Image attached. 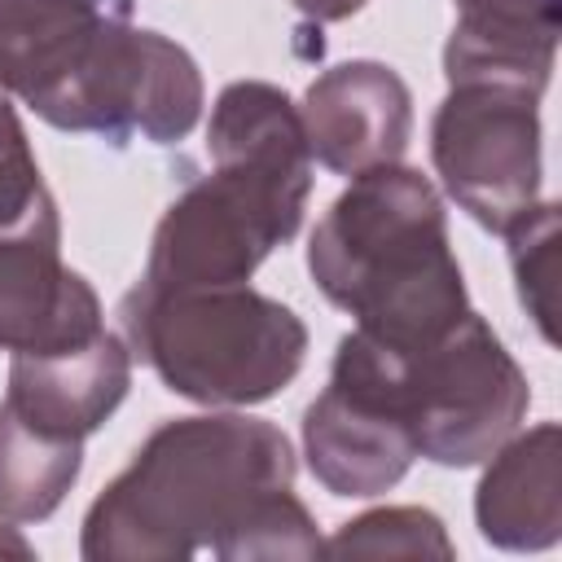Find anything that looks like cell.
Wrapping results in <instances>:
<instances>
[{"instance_id": "5bb4252c", "label": "cell", "mask_w": 562, "mask_h": 562, "mask_svg": "<svg viewBox=\"0 0 562 562\" xmlns=\"http://www.w3.org/2000/svg\"><path fill=\"white\" fill-rule=\"evenodd\" d=\"M83 470V439L31 426L0 400V518L44 522Z\"/></svg>"}, {"instance_id": "4fadbf2b", "label": "cell", "mask_w": 562, "mask_h": 562, "mask_svg": "<svg viewBox=\"0 0 562 562\" xmlns=\"http://www.w3.org/2000/svg\"><path fill=\"white\" fill-rule=\"evenodd\" d=\"M474 492L479 536L509 553H536L562 536V435L540 422L527 435H509L492 457Z\"/></svg>"}, {"instance_id": "8fae6325", "label": "cell", "mask_w": 562, "mask_h": 562, "mask_svg": "<svg viewBox=\"0 0 562 562\" xmlns=\"http://www.w3.org/2000/svg\"><path fill=\"white\" fill-rule=\"evenodd\" d=\"M452 35L443 44L448 83H496L544 97L562 0H452Z\"/></svg>"}, {"instance_id": "52a82bcc", "label": "cell", "mask_w": 562, "mask_h": 562, "mask_svg": "<svg viewBox=\"0 0 562 562\" xmlns=\"http://www.w3.org/2000/svg\"><path fill=\"white\" fill-rule=\"evenodd\" d=\"M127 26L132 0H0V88L44 123L79 132Z\"/></svg>"}, {"instance_id": "ac0fdd59", "label": "cell", "mask_w": 562, "mask_h": 562, "mask_svg": "<svg viewBox=\"0 0 562 562\" xmlns=\"http://www.w3.org/2000/svg\"><path fill=\"white\" fill-rule=\"evenodd\" d=\"M0 553H13V558H31V544L18 536V527H0Z\"/></svg>"}, {"instance_id": "e0dca14e", "label": "cell", "mask_w": 562, "mask_h": 562, "mask_svg": "<svg viewBox=\"0 0 562 562\" xmlns=\"http://www.w3.org/2000/svg\"><path fill=\"white\" fill-rule=\"evenodd\" d=\"M303 18H312V22H342V18H351V13H360L369 0H290Z\"/></svg>"}, {"instance_id": "2e32d148", "label": "cell", "mask_w": 562, "mask_h": 562, "mask_svg": "<svg viewBox=\"0 0 562 562\" xmlns=\"http://www.w3.org/2000/svg\"><path fill=\"white\" fill-rule=\"evenodd\" d=\"M509 237V268L518 281V303L536 321L540 338L553 342V316H558V206L536 202L522 220L505 228Z\"/></svg>"}, {"instance_id": "277c9868", "label": "cell", "mask_w": 562, "mask_h": 562, "mask_svg": "<svg viewBox=\"0 0 562 562\" xmlns=\"http://www.w3.org/2000/svg\"><path fill=\"white\" fill-rule=\"evenodd\" d=\"M119 316L123 342L162 386L211 408L272 400L299 378L307 356V325L294 307L246 281L193 290H149L136 281Z\"/></svg>"}, {"instance_id": "5b68a950", "label": "cell", "mask_w": 562, "mask_h": 562, "mask_svg": "<svg viewBox=\"0 0 562 562\" xmlns=\"http://www.w3.org/2000/svg\"><path fill=\"white\" fill-rule=\"evenodd\" d=\"M312 193V162H211L158 220L140 285L193 290L237 285L299 233Z\"/></svg>"}, {"instance_id": "8992f818", "label": "cell", "mask_w": 562, "mask_h": 562, "mask_svg": "<svg viewBox=\"0 0 562 562\" xmlns=\"http://www.w3.org/2000/svg\"><path fill=\"white\" fill-rule=\"evenodd\" d=\"M430 158L448 198L487 233H505L540 202V97L448 83L430 123Z\"/></svg>"}, {"instance_id": "9c48e42d", "label": "cell", "mask_w": 562, "mask_h": 562, "mask_svg": "<svg viewBox=\"0 0 562 562\" xmlns=\"http://www.w3.org/2000/svg\"><path fill=\"white\" fill-rule=\"evenodd\" d=\"M105 329L97 290L61 263V220L0 233V351H53Z\"/></svg>"}, {"instance_id": "30bf717a", "label": "cell", "mask_w": 562, "mask_h": 562, "mask_svg": "<svg viewBox=\"0 0 562 562\" xmlns=\"http://www.w3.org/2000/svg\"><path fill=\"white\" fill-rule=\"evenodd\" d=\"M132 386V347L101 329L88 342L53 351H18L9 360L4 404L40 430L88 439L101 430Z\"/></svg>"}, {"instance_id": "ba28073f", "label": "cell", "mask_w": 562, "mask_h": 562, "mask_svg": "<svg viewBox=\"0 0 562 562\" xmlns=\"http://www.w3.org/2000/svg\"><path fill=\"white\" fill-rule=\"evenodd\" d=\"M299 119L312 158L351 180L404 158L413 136V92L386 61L351 57L307 83Z\"/></svg>"}, {"instance_id": "7a4b0ae2", "label": "cell", "mask_w": 562, "mask_h": 562, "mask_svg": "<svg viewBox=\"0 0 562 562\" xmlns=\"http://www.w3.org/2000/svg\"><path fill=\"white\" fill-rule=\"evenodd\" d=\"M307 272L356 329L395 347L426 342L470 312L443 198L404 162L351 176L307 241Z\"/></svg>"}, {"instance_id": "6da1fadb", "label": "cell", "mask_w": 562, "mask_h": 562, "mask_svg": "<svg viewBox=\"0 0 562 562\" xmlns=\"http://www.w3.org/2000/svg\"><path fill=\"white\" fill-rule=\"evenodd\" d=\"M294 448L246 413L162 422L92 501L88 562H180L193 553L316 558L321 536L294 496Z\"/></svg>"}, {"instance_id": "7c38bea8", "label": "cell", "mask_w": 562, "mask_h": 562, "mask_svg": "<svg viewBox=\"0 0 562 562\" xmlns=\"http://www.w3.org/2000/svg\"><path fill=\"white\" fill-rule=\"evenodd\" d=\"M303 457L329 496H378L408 474L417 448L391 413L325 386L303 413Z\"/></svg>"}, {"instance_id": "3957f363", "label": "cell", "mask_w": 562, "mask_h": 562, "mask_svg": "<svg viewBox=\"0 0 562 562\" xmlns=\"http://www.w3.org/2000/svg\"><path fill=\"white\" fill-rule=\"evenodd\" d=\"M329 386L391 413L417 457L452 470L487 461L518 435L531 404L527 373L479 312L413 347L351 329L334 351Z\"/></svg>"}, {"instance_id": "d6986e66", "label": "cell", "mask_w": 562, "mask_h": 562, "mask_svg": "<svg viewBox=\"0 0 562 562\" xmlns=\"http://www.w3.org/2000/svg\"><path fill=\"white\" fill-rule=\"evenodd\" d=\"M9 110H13V105H9V101H4V88H0V119H4V114H9Z\"/></svg>"}, {"instance_id": "9a60e30c", "label": "cell", "mask_w": 562, "mask_h": 562, "mask_svg": "<svg viewBox=\"0 0 562 562\" xmlns=\"http://www.w3.org/2000/svg\"><path fill=\"white\" fill-rule=\"evenodd\" d=\"M334 558L364 553V558H452V540L439 522V514L417 505H386L369 509L334 531V540L321 549Z\"/></svg>"}]
</instances>
